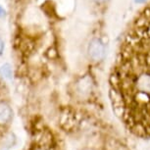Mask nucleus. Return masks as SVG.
Masks as SVG:
<instances>
[{"label":"nucleus","mask_w":150,"mask_h":150,"mask_svg":"<svg viewBox=\"0 0 150 150\" xmlns=\"http://www.w3.org/2000/svg\"><path fill=\"white\" fill-rule=\"evenodd\" d=\"M88 55L94 61H101L105 56V45L99 38H93L88 45Z\"/></svg>","instance_id":"f257e3e1"},{"label":"nucleus","mask_w":150,"mask_h":150,"mask_svg":"<svg viewBox=\"0 0 150 150\" xmlns=\"http://www.w3.org/2000/svg\"><path fill=\"white\" fill-rule=\"evenodd\" d=\"M13 117V111L9 104L0 102V125H6Z\"/></svg>","instance_id":"f03ea898"},{"label":"nucleus","mask_w":150,"mask_h":150,"mask_svg":"<svg viewBox=\"0 0 150 150\" xmlns=\"http://www.w3.org/2000/svg\"><path fill=\"white\" fill-rule=\"evenodd\" d=\"M12 75H13V71L10 64L6 63L0 67V76L1 77H3L6 80H11L12 79Z\"/></svg>","instance_id":"7ed1b4c3"},{"label":"nucleus","mask_w":150,"mask_h":150,"mask_svg":"<svg viewBox=\"0 0 150 150\" xmlns=\"http://www.w3.org/2000/svg\"><path fill=\"white\" fill-rule=\"evenodd\" d=\"M3 50H4V41L0 38V55L3 53Z\"/></svg>","instance_id":"20e7f679"},{"label":"nucleus","mask_w":150,"mask_h":150,"mask_svg":"<svg viewBox=\"0 0 150 150\" xmlns=\"http://www.w3.org/2000/svg\"><path fill=\"white\" fill-rule=\"evenodd\" d=\"M4 15H5V11H4L3 8L0 6V17H3Z\"/></svg>","instance_id":"39448f33"},{"label":"nucleus","mask_w":150,"mask_h":150,"mask_svg":"<svg viewBox=\"0 0 150 150\" xmlns=\"http://www.w3.org/2000/svg\"><path fill=\"white\" fill-rule=\"evenodd\" d=\"M95 2H97V3H101V2H104L106 1V0H94Z\"/></svg>","instance_id":"423d86ee"},{"label":"nucleus","mask_w":150,"mask_h":150,"mask_svg":"<svg viewBox=\"0 0 150 150\" xmlns=\"http://www.w3.org/2000/svg\"><path fill=\"white\" fill-rule=\"evenodd\" d=\"M137 2H142V1H144V0H135Z\"/></svg>","instance_id":"0eeeda50"}]
</instances>
